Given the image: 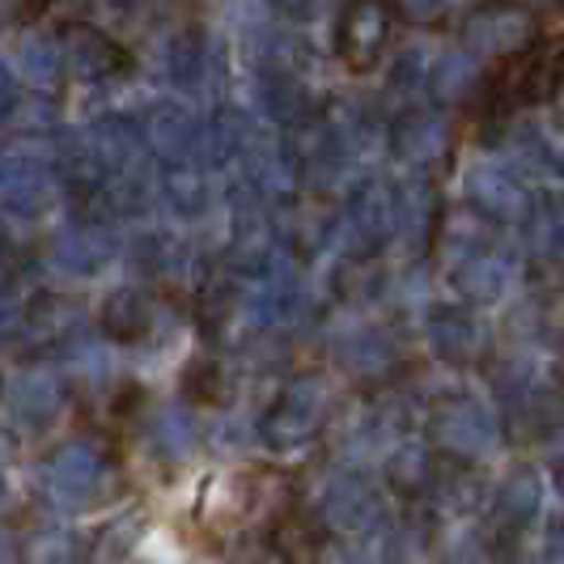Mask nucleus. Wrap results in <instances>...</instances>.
<instances>
[{"instance_id": "obj_1", "label": "nucleus", "mask_w": 564, "mask_h": 564, "mask_svg": "<svg viewBox=\"0 0 564 564\" xmlns=\"http://www.w3.org/2000/svg\"><path fill=\"white\" fill-rule=\"evenodd\" d=\"M429 433H433V446L451 454L454 463H476L492 446V421L484 416V408L471 403V399H442V403H433Z\"/></svg>"}, {"instance_id": "obj_2", "label": "nucleus", "mask_w": 564, "mask_h": 564, "mask_svg": "<svg viewBox=\"0 0 564 564\" xmlns=\"http://www.w3.org/2000/svg\"><path fill=\"white\" fill-rule=\"evenodd\" d=\"M391 22H395V4L391 0H357L348 13H344V26H339V52L352 68H373L387 39H391Z\"/></svg>"}, {"instance_id": "obj_3", "label": "nucleus", "mask_w": 564, "mask_h": 564, "mask_svg": "<svg viewBox=\"0 0 564 564\" xmlns=\"http://www.w3.org/2000/svg\"><path fill=\"white\" fill-rule=\"evenodd\" d=\"M318 416H323V395L306 382V387H293L272 408V416L263 421V433H268L272 446H302L306 437H314Z\"/></svg>"}, {"instance_id": "obj_4", "label": "nucleus", "mask_w": 564, "mask_h": 564, "mask_svg": "<svg viewBox=\"0 0 564 564\" xmlns=\"http://www.w3.org/2000/svg\"><path fill=\"white\" fill-rule=\"evenodd\" d=\"M539 501H543V484H539V471L531 467H513L501 488H497V522L506 531H518L527 527L539 513Z\"/></svg>"}, {"instance_id": "obj_5", "label": "nucleus", "mask_w": 564, "mask_h": 564, "mask_svg": "<svg viewBox=\"0 0 564 564\" xmlns=\"http://www.w3.org/2000/svg\"><path fill=\"white\" fill-rule=\"evenodd\" d=\"M433 348L454 361V366H467L484 352V332L471 314L458 311H437L433 314Z\"/></svg>"}, {"instance_id": "obj_6", "label": "nucleus", "mask_w": 564, "mask_h": 564, "mask_svg": "<svg viewBox=\"0 0 564 564\" xmlns=\"http://www.w3.org/2000/svg\"><path fill=\"white\" fill-rule=\"evenodd\" d=\"M387 484H391V492L408 497V501H416V497H424V492H433V488H437L433 451L421 446V442H412V446L395 451L391 454V463H387Z\"/></svg>"}, {"instance_id": "obj_7", "label": "nucleus", "mask_w": 564, "mask_h": 564, "mask_svg": "<svg viewBox=\"0 0 564 564\" xmlns=\"http://www.w3.org/2000/svg\"><path fill=\"white\" fill-rule=\"evenodd\" d=\"M373 513H378V501H373V492L361 480L336 484L327 492V501H323V518L332 527H344V531H361Z\"/></svg>"}, {"instance_id": "obj_8", "label": "nucleus", "mask_w": 564, "mask_h": 564, "mask_svg": "<svg viewBox=\"0 0 564 564\" xmlns=\"http://www.w3.org/2000/svg\"><path fill=\"white\" fill-rule=\"evenodd\" d=\"M454 284L463 289L467 302H492L506 284V268L492 259V254H471L458 272H454Z\"/></svg>"}, {"instance_id": "obj_9", "label": "nucleus", "mask_w": 564, "mask_h": 564, "mask_svg": "<svg viewBox=\"0 0 564 564\" xmlns=\"http://www.w3.org/2000/svg\"><path fill=\"white\" fill-rule=\"evenodd\" d=\"M229 564H293V561L284 556L272 539H251V543H242V547L229 556Z\"/></svg>"}, {"instance_id": "obj_10", "label": "nucleus", "mask_w": 564, "mask_h": 564, "mask_svg": "<svg viewBox=\"0 0 564 564\" xmlns=\"http://www.w3.org/2000/svg\"><path fill=\"white\" fill-rule=\"evenodd\" d=\"M547 561L564 564V518H556L552 531H547Z\"/></svg>"}, {"instance_id": "obj_11", "label": "nucleus", "mask_w": 564, "mask_h": 564, "mask_svg": "<svg viewBox=\"0 0 564 564\" xmlns=\"http://www.w3.org/2000/svg\"><path fill=\"white\" fill-rule=\"evenodd\" d=\"M556 382H561V391H564V348H561V357H556Z\"/></svg>"}]
</instances>
